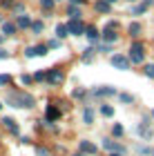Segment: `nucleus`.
Returning <instances> with one entry per match:
<instances>
[{"instance_id": "obj_27", "label": "nucleus", "mask_w": 154, "mask_h": 156, "mask_svg": "<svg viewBox=\"0 0 154 156\" xmlns=\"http://www.w3.org/2000/svg\"><path fill=\"white\" fill-rule=\"evenodd\" d=\"M40 7H43V9H52V7H54V0H40Z\"/></svg>"}, {"instance_id": "obj_4", "label": "nucleus", "mask_w": 154, "mask_h": 156, "mask_svg": "<svg viewBox=\"0 0 154 156\" xmlns=\"http://www.w3.org/2000/svg\"><path fill=\"white\" fill-rule=\"evenodd\" d=\"M63 80H65V74H63L60 69H52V72L47 74V83H49L52 87H56V85H60Z\"/></svg>"}, {"instance_id": "obj_30", "label": "nucleus", "mask_w": 154, "mask_h": 156, "mask_svg": "<svg viewBox=\"0 0 154 156\" xmlns=\"http://www.w3.org/2000/svg\"><path fill=\"white\" fill-rule=\"evenodd\" d=\"M34 80H38V83H43V80H47V74H43V72H38L36 76H34Z\"/></svg>"}, {"instance_id": "obj_33", "label": "nucleus", "mask_w": 154, "mask_h": 156, "mask_svg": "<svg viewBox=\"0 0 154 156\" xmlns=\"http://www.w3.org/2000/svg\"><path fill=\"white\" fill-rule=\"evenodd\" d=\"M36 154H38V156H49V152H47L45 147H38V150H36Z\"/></svg>"}, {"instance_id": "obj_20", "label": "nucleus", "mask_w": 154, "mask_h": 156, "mask_svg": "<svg viewBox=\"0 0 154 156\" xmlns=\"http://www.w3.org/2000/svg\"><path fill=\"white\" fill-rule=\"evenodd\" d=\"M138 34H141V25H138V23H132V25H130V36L136 38Z\"/></svg>"}, {"instance_id": "obj_40", "label": "nucleus", "mask_w": 154, "mask_h": 156, "mask_svg": "<svg viewBox=\"0 0 154 156\" xmlns=\"http://www.w3.org/2000/svg\"><path fill=\"white\" fill-rule=\"evenodd\" d=\"M2 40H5V36H0V45H2Z\"/></svg>"}, {"instance_id": "obj_23", "label": "nucleus", "mask_w": 154, "mask_h": 156, "mask_svg": "<svg viewBox=\"0 0 154 156\" xmlns=\"http://www.w3.org/2000/svg\"><path fill=\"white\" fill-rule=\"evenodd\" d=\"M123 132H125V129H123V125H118V123L112 127V134H114V136H123Z\"/></svg>"}, {"instance_id": "obj_13", "label": "nucleus", "mask_w": 154, "mask_h": 156, "mask_svg": "<svg viewBox=\"0 0 154 156\" xmlns=\"http://www.w3.org/2000/svg\"><path fill=\"white\" fill-rule=\"evenodd\" d=\"M85 36H87L89 40H96V38H98V29L89 25V27H85Z\"/></svg>"}, {"instance_id": "obj_47", "label": "nucleus", "mask_w": 154, "mask_h": 156, "mask_svg": "<svg viewBox=\"0 0 154 156\" xmlns=\"http://www.w3.org/2000/svg\"><path fill=\"white\" fill-rule=\"evenodd\" d=\"M152 156H154V152H152Z\"/></svg>"}, {"instance_id": "obj_15", "label": "nucleus", "mask_w": 154, "mask_h": 156, "mask_svg": "<svg viewBox=\"0 0 154 156\" xmlns=\"http://www.w3.org/2000/svg\"><path fill=\"white\" fill-rule=\"evenodd\" d=\"M94 94L96 96H112V94H116V89L114 87H103V89H96Z\"/></svg>"}, {"instance_id": "obj_39", "label": "nucleus", "mask_w": 154, "mask_h": 156, "mask_svg": "<svg viewBox=\"0 0 154 156\" xmlns=\"http://www.w3.org/2000/svg\"><path fill=\"white\" fill-rule=\"evenodd\" d=\"M109 156H125V154H121V152H114V154H109Z\"/></svg>"}, {"instance_id": "obj_6", "label": "nucleus", "mask_w": 154, "mask_h": 156, "mask_svg": "<svg viewBox=\"0 0 154 156\" xmlns=\"http://www.w3.org/2000/svg\"><path fill=\"white\" fill-rule=\"evenodd\" d=\"M103 147H105L107 152H112V154H114V152L125 154V147H123L121 143H116V140H112V138H105V140H103Z\"/></svg>"}, {"instance_id": "obj_25", "label": "nucleus", "mask_w": 154, "mask_h": 156, "mask_svg": "<svg viewBox=\"0 0 154 156\" xmlns=\"http://www.w3.org/2000/svg\"><path fill=\"white\" fill-rule=\"evenodd\" d=\"M145 9H148V5H138V7H134V16H141V13H145Z\"/></svg>"}, {"instance_id": "obj_29", "label": "nucleus", "mask_w": 154, "mask_h": 156, "mask_svg": "<svg viewBox=\"0 0 154 156\" xmlns=\"http://www.w3.org/2000/svg\"><path fill=\"white\" fill-rule=\"evenodd\" d=\"M11 83V76H7V74H0V85H9Z\"/></svg>"}, {"instance_id": "obj_22", "label": "nucleus", "mask_w": 154, "mask_h": 156, "mask_svg": "<svg viewBox=\"0 0 154 156\" xmlns=\"http://www.w3.org/2000/svg\"><path fill=\"white\" fill-rule=\"evenodd\" d=\"M47 49H49L47 45H38V47H34V51H36V56H45V54H47Z\"/></svg>"}, {"instance_id": "obj_14", "label": "nucleus", "mask_w": 154, "mask_h": 156, "mask_svg": "<svg viewBox=\"0 0 154 156\" xmlns=\"http://www.w3.org/2000/svg\"><path fill=\"white\" fill-rule=\"evenodd\" d=\"M2 34H5V36L16 34V25H13V23H2Z\"/></svg>"}, {"instance_id": "obj_19", "label": "nucleus", "mask_w": 154, "mask_h": 156, "mask_svg": "<svg viewBox=\"0 0 154 156\" xmlns=\"http://www.w3.org/2000/svg\"><path fill=\"white\" fill-rule=\"evenodd\" d=\"M20 29H25V27H31V20L27 18V16H18V23H16Z\"/></svg>"}, {"instance_id": "obj_28", "label": "nucleus", "mask_w": 154, "mask_h": 156, "mask_svg": "<svg viewBox=\"0 0 154 156\" xmlns=\"http://www.w3.org/2000/svg\"><path fill=\"white\" fill-rule=\"evenodd\" d=\"M145 76H148V78H154V65H145Z\"/></svg>"}, {"instance_id": "obj_12", "label": "nucleus", "mask_w": 154, "mask_h": 156, "mask_svg": "<svg viewBox=\"0 0 154 156\" xmlns=\"http://www.w3.org/2000/svg\"><path fill=\"white\" fill-rule=\"evenodd\" d=\"M103 38L107 40V42H114V40L118 38V34H116V29H109V27H107V29L103 31Z\"/></svg>"}, {"instance_id": "obj_41", "label": "nucleus", "mask_w": 154, "mask_h": 156, "mask_svg": "<svg viewBox=\"0 0 154 156\" xmlns=\"http://www.w3.org/2000/svg\"><path fill=\"white\" fill-rule=\"evenodd\" d=\"M107 2H109V5H112V2H116V0H107Z\"/></svg>"}, {"instance_id": "obj_46", "label": "nucleus", "mask_w": 154, "mask_h": 156, "mask_svg": "<svg viewBox=\"0 0 154 156\" xmlns=\"http://www.w3.org/2000/svg\"><path fill=\"white\" fill-rule=\"evenodd\" d=\"M152 116H154V112H152Z\"/></svg>"}, {"instance_id": "obj_32", "label": "nucleus", "mask_w": 154, "mask_h": 156, "mask_svg": "<svg viewBox=\"0 0 154 156\" xmlns=\"http://www.w3.org/2000/svg\"><path fill=\"white\" fill-rule=\"evenodd\" d=\"M49 49H58L60 47V40H49V45H47Z\"/></svg>"}, {"instance_id": "obj_38", "label": "nucleus", "mask_w": 154, "mask_h": 156, "mask_svg": "<svg viewBox=\"0 0 154 156\" xmlns=\"http://www.w3.org/2000/svg\"><path fill=\"white\" fill-rule=\"evenodd\" d=\"M152 2H154V0H143V5H148V7H150Z\"/></svg>"}, {"instance_id": "obj_9", "label": "nucleus", "mask_w": 154, "mask_h": 156, "mask_svg": "<svg viewBox=\"0 0 154 156\" xmlns=\"http://www.w3.org/2000/svg\"><path fill=\"white\" fill-rule=\"evenodd\" d=\"M2 125H5L11 134H18V132H20V129H18V123H16L13 118H2Z\"/></svg>"}, {"instance_id": "obj_8", "label": "nucleus", "mask_w": 154, "mask_h": 156, "mask_svg": "<svg viewBox=\"0 0 154 156\" xmlns=\"http://www.w3.org/2000/svg\"><path fill=\"white\" fill-rule=\"evenodd\" d=\"M60 116V109L58 107H54V105H49V107H47V114H45V118H47V123H54L56 118Z\"/></svg>"}, {"instance_id": "obj_43", "label": "nucleus", "mask_w": 154, "mask_h": 156, "mask_svg": "<svg viewBox=\"0 0 154 156\" xmlns=\"http://www.w3.org/2000/svg\"><path fill=\"white\" fill-rule=\"evenodd\" d=\"M0 23H2V16H0Z\"/></svg>"}, {"instance_id": "obj_34", "label": "nucleus", "mask_w": 154, "mask_h": 156, "mask_svg": "<svg viewBox=\"0 0 154 156\" xmlns=\"http://www.w3.org/2000/svg\"><path fill=\"white\" fill-rule=\"evenodd\" d=\"M81 96H85V89H74V98H81Z\"/></svg>"}, {"instance_id": "obj_42", "label": "nucleus", "mask_w": 154, "mask_h": 156, "mask_svg": "<svg viewBox=\"0 0 154 156\" xmlns=\"http://www.w3.org/2000/svg\"><path fill=\"white\" fill-rule=\"evenodd\" d=\"M76 156H85V154H83V152H81V154H76Z\"/></svg>"}, {"instance_id": "obj_2", "label": "nucleus", "mask_w": 154, "mask_h": 156, "mask_svg": "<svg viewBox=\"0 0 154 156\" xmlns=\"http://www.w3.org/2000/svg\"><path fill=\"white\" fill-rule=\"evenodd\" d=\"M143 58H145L143 45H141V42H134V45H132V49H130V62H136V65H141Z\"/></svg>"}, {"instance_id": "obj_31", "label": "nucleus", "mask_w": 154, "mask_h": 156, "mask_svg": "<svg viewBox=\"0 0 154 156\" xmlns=\"http://www.w3.org/2000/svg\"><path fill=\"white\" fill-rule=\"evenodd\" d=\"M25 56H27V58H34V56H36V51H34V47H27V49H25Z\"/></svg>"}, {"instance_id": "obj_44", "label": "nucleus", "mask_w": 154, "mask_h": 156, "mask_svg": "<svg viewBox=\"0 0 154 156\" xmlns=\"http://www.w3.org/2000/svg\"><path fill=\"white\" fill-rule=\"evenodd\" d=\"M0 109H2V103H0Z\"/></svg>"}, {"instance_id": "obj_18", "label": "nucleus", "mask_w": 154, "mask_h": 156, "mask_svg": "<svg viewBox=\"0 0 154 156\" xmlns=\"http://www.w3.org/2000/svg\"><path fill=\"white\" fill-rule=\"evenodd\" d=\"M56 34H58V38H67V36H69L67 25H58V27H56Z\"/></svg>"}, {"instance_id": "obj_3", "label": "nucleus", "mask_w": 154, "mask_h": 156, "mask_svg": "<svg viewBox=\"0 0 154 156\" xmlns=\"http://www.w3.org/2000/svg\"><path fill=\"white\" fill-rule=\"evenodd\" d=\"M67 29H69L72 36H83V34H85V25H83L81 20H69V23H67Z\"/></svg>"}, {"instance_id": "obj_17", "label": "nucleus", "mask_w": 154, "mask_h": 156, "mask_svg": "<svg viewBox=\"0 0 154 156\" xmlns=\"http://www.w3.org/2000/svg\"><path fill=\"white\" fill-rule=\"evenodd\" d=\"M83 120H85L87 125H92V123H94V112L89 109V107H87L85 112H83Z\"/></svg>"}, {"instance_id": "obj_37", "label": "nucleus", "mask_w": 154, "mask_h": 156, "mask_svg": "<svg viewBox=\"0 0 154 156\" xmlns=\"http://www.w3.org/2000/svg\"><path fill=\"white\" fill-rule=\"evenodd\" d=\"M7 56H9V54H7L5 49H0V58H7Z\"/></svg>"}, {"instance_id": "obj_5", "label": "nucleus", "mask_w": 154, "mask_h": 156, "mask_svg": "<svg viewBox=\"0 0 154 156\" xmlns=\"http://www.w3.org/2000/svg\"><path fill=\"white\" fill-rule=\"evenodd\" d=\"M112 65L125 72V69H130V58H125L123 54H116V56H112Z\"/></svg>"}, {"instance_id": "obj_11", "label": "nucleus", "mask_w": 154, "mask_h": 156, "mask_svg": "<svg viewBox=\"0 0 154 156\" xmlns=\"http://www.w3.org/2000/svg\"><path fill=\"white\" fill-rule=\"evenodd\" d=\"M109 9H112V5L107 0H98V2H96V11L98 13H109Z\"/></svg>"}, {"instance_id": "obj_16", "label": "nucleus", "mask_w": 154, "mask_h": 156, "mask_svg": "<svg viewBox=\"0 0 154 156\" xmlns=\"http://www.w3.org/2000/svg\"><path fill=\"white\" fill-rule=\"evenodd\" d=\"M67 13H69V18H72V20H81V9H78V7H69Z\"/></svg>"}, {"instance_id": "obj_35", "label": "nucleus", "mask_w": 154, "mask_h": 156, "mask_svg": "<svg viewBox=\"0 0 154 156\" xmlns=\"http://www.w3.org/2000/svg\"><path fill=\"white\" fill-rule=\"evenodd\" d=\"M20 80H23L25 85H31V80H34V78H31V76H27V74H25L23 78H20Z\"/></svg>"}, {"instance_id": "obj_7", "label": "nucleus", "mask_w": 154, "mask_h": 156, "mask_svg": "<svg viewBox=\"0 0 154 156\" xmlns=\"http://www.w3.org/2000/svg\"><path fill=\"white\" fill-rule=\"evenodd\" d=\"M136 132H138V136H143L145 140H150V138H152V129H150V125L145 123V120H143V123L136 127Z\"/></svg>"}, {"instance_id": "obj_21", "label": "nucleus", "mask_w": 154, "mask_h": 156, "mask_svg": "<svg viewBox=\"0 0 154 156\" xmlns=\"http://www.w3.org/2000/svg\"><path fill=\"white\" fill-rule=\"evenodd\" d=\"M101 114L107 116V118H112V116H114V107H109V105H103V107H101Z\"/></svg>"}, {"instance_id": "obj_24", "label": "nucleus", "mask_w": 154, "mask_h": 156, "mask_svg": "<svg viewBox=\"0 0 154 156\" xmlns=\"http://www.w3.org/2000/svg\"><path fill=\"white\" fill-rule=\"evenodd\" d=\"M31 31H34V34H40V31H43V23H40V20L31 23Z\"/></svg>"}, {"instance_id": "obj_10", "label": "nucleus", "mask_w": 154, "mask_h": 156, "mask_svg": "<svg viewBox=\"0 0 154 156\" xmlns=\"http://www.w3.org/2000/svg\"><path fill=\"white\" fill-rule=\"evenodd\" d=\"M81 152L83 154H96V145L89 140H81Z\"/></svg>"}, {"instance_id": "obj_1", "label": "nucleus", "mask_w": 154, "mask_h": 156, "mask_svg": "<svg viewBox=\"0 0 154 156\" xmlns=\"http://www.w3.org/2000/svg\"><path fill=\"white\" fill-rule=\"evenodd\" d=\"M7 103L11 105V107H23V109H29L36 105V98L31 94H27V91H9V96H7Z\"/></svg>"}, {"instance_id": "obj_45", "label": "nucleus", "mask_w": 154, "mask_h": 156, "mask_svg": "<svg viewBox=\"0 0 154 156\" xmlns=\"http://www.w3.org/2000/svg\"><path fill=\"white\" fill-rule=\"evenodd\" d=\"M130 2H134V0H130Z\"/></svg>"}, {"instance_id": "obj_26", "label": "nucleus", "mask_w": 154, "mask_h": 156, "mask_svg": "<svg viewBox=\"0 0 154 156\" xmlns=\"http://www.w3.org/2000/svg\"><path fill=\"white\" fill-rule=\"evenodd\" d=\"M118 98H121V103H132V101H134V96H132V94H121Z\"/></svg>"}, {"instance_id": "obj_36", "label": "nucleus", "mask_w": 154, "mask_h": 156, "mask_svg": "<svg viewBox=\"0 0 154 156\" xmlns=\"http://www.w3.org/2000/svg\"><path fill=\"white\" fill-rule=\"evenodd\" d=\"M69 2H72V5H83L85 0H69Z\"/></svg>"}]
</instances>
